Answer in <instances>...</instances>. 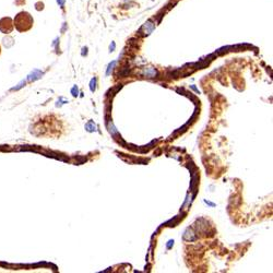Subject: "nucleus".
<instances>
[{"label":"nucleus","mask_w":273,"mask_h":273,"mask_svg":"<svg viewBox=\"0 0 273 273\" xmlns=\"http://www.w3.org/2000/svg\"><path fill=\"white\" fill-rule=\"evenodd\" d=\"M33 23H34L33 16L26 11L19 12L13 19V26L16 27V30L19 31L20 33H24V32H27V31H30L33 26Z\"/></svg>","instance_id":"obj_1"},{"label":"nucleus","mask_w":273,"mask_h":273,"mask_svg":"<svg viewBox=\"0 0 273 273\" xmlns=\"http://www.w3.org/2000/svg\"><path fill=\"white\" fill-rule=\"evenodd\" d=\"M13 20L9 16L0 19V32L2 34H9L13 31Z\"/></svg>","instance_id":"obj_2"},{"label":"nucleus","mask_w":273,"mask_h":273,"mask_svg":"<svg viewBox=\"0 0 273 273\" xmlns=\"http://www.w3.org/2000/svg\"><path fill=\"white\" fill-rule=\"evenodd\" d=\"M35 7H36V10H41V9H43L44 5L42 2H38V3H36V5H35Z\"/></svg>","instance_id":"obj_3"},{"label":"nucleus","mask_w":273,"mask_h":273,"mask_svg":"<svg viewBox=\"0 0 273 273\" xmlns=\"http://www.w3.org/2000/svg\"><path fill=\"white\" fill-rule=\"evenodd\" d=\"M0 55H1V46H0Z\"/></svg>","instance_id":"obj_4"}]
</instances>
